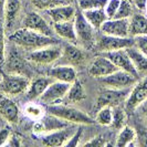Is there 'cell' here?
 <instances>
[{
    "mask_svg": "<svg viewBox=\"0 0 147 147\" xmlns=\"http://www.w3.org/2000/svg\"><path fill=\"white\" fill-rule=\"evenodd\" d=\"M74 27L78 41L84 48H91L95 45V31L96 30L88 23V21L83 16V12H76L74 19Z\"/></svg>",
    "mask_w": 147,
    "mask_h": 147,
    "instance_id": "cell-5",
    "label": "cell"
},
{
    "mask_svg": "<svg viewBox=\"0 0 147 147\" xmlns=\"http://www.w3.org/2000/svg\"><path fill=\"white\" fill-rule=\"evenodd\" d=\"M48 113L65 121L67 123H73L79 125H92L96 121L84 112L70 106L69 104H53L47 106Z\"/></svg>",
    "mask_w": 147,
    "mask_h": 147,
    "instance_id": "cell-2",
    "label": "cell"
},
{
    "mask_svg": "<svg viewBox=\"0 0 147 147\" xmlns=\"http://www.w3.org/2000/svg\"><path fill=\"white\" fill-rule=\"evenodd\" d=\"M21 10L20 0H6L3 15H5V24L7 29H11Z\"/></svg>",
    "mask_w": 147,
    "mask_h": 147,
    "instance_id": "cell-21",
    "label": "cell"
},
{
    "mask_svg": "<svg viewBox=\"0 0 147 147\" xmlns=\"http://www.w3.org/2000/svg\"><path fill=\"white\" fill-rule=\"evenodd\" d=\"M53 81L54 80L50 76H40V78L34 79L32 82H30L29 88L26 93L27 100H29V101L38 100Z\"/></svg>",
    "mask_w": 147,
    "mask_h": 147,
    "instance_id": "cell-18",
    "label": "cell"
},
{
    "mask_svg": "<svg viewBox=\"0 0 147 147\" xmlns=\"http://www.w3.org/2000/svg\"><path fill=\"white\" fill-rule=\"evenodd\" d=\"M48 76L52 78L54 81L65 82V83H73L76 78V71L72 65L64 64V65H57L51 67L48 71Z\"/></svg>",
    "mask_w": 147,
    "mask_h": 147,
    "instance_id": "cell-17",
    "label": "cell"
},
{
    "mask_svg": "<svg viewBox=\"0 0 147 147\" xmlns=\"http://www.w3.org/2000/svg\"><path fill=\"white\" fill-rule=\"evenodd\" d=\"M135 140H136V131H134L133 128L125 125L124 127H122L119 129L117 138H116V142H115V146H131Z\"/></svg>",
    "mask_w": 147,
    "mask_h": 147,
    "instance_id": "cell-28",
    "label": "cell"
},
{
    "mask_svg": "<svg viewBox=\"0 0 147 147\" xmlns=\"http://www.w3.org/2000/svg\"><path fill=\"white\" fill-rule=\"evenodd\" d=\"M23 28L33 30L36 32L42 33L44 36H49V37H52V34H53L52 28L49 26V23L38 12H34V11L27 13L24 20H23Z\"/></svg>",
    "mask_w": 147,
    "mask_h": 147,
    "instance_id": "cell-14",
    "label": "cell"
},
{
    "mask_svg": "<svg viewBox=\"0 0 147 147\" xmlns=\"http://www.w3.org/2000/svg\"><path fill=\"white\" fill-rule=\"evenodd\" d=\"M134 41H135V47L147 57V34L136 36L134 37Z\"/></svg>",
    "mask_w": 147,
    "mask_h": 147,
    "instance_id": "cell-36",
    "label": "cell"
},
{
    "mask_svg": "<svg viewBox=\"0 0 147 147\" xmlns=\"http://www.w3.org/2000/svg\"><path fill=\"white\" fill-rule=\"evenodd\" d=\"M147 98V76L142 81L135 83L125 101V109L129 112L138 109L140 104Z\"/></svg>",
    "mask_w": 147,
    "mask_h": 147,
    "instance_id": "cell-10",
    "label": "cell"
},
{
    "mask_svg": "<svg viewBox=\"0 0 147 147\" xmlns=\"http://www.w3.org/2000/svg\"><path fill=\"white\" fill-rule=\"evenodd\" d=\"M101 83L104 84L106 88H129L136 83L137 76L133 75V74L128 73L123 70H117L112 74L101 78Z\"/></svg>",
    "mask_w": 147,
    "mask_h": 147,
    "instance_id": "cell-9",
    "label": "cell"
},
{
    "mask_svg": "<svg viewBox=\"0 0 147 147\" xmlns=\"http://www.w3.org/2000/svg\"><path fill=\"white\" fill-rule=\"evenodd\" d=\"M85 97H86V94L82 83L79 80H75L73 83H71V86L63 101L65 102V104H74L83 101Z\"/></svg>",
    "mask_w": 147,
    "mask_h": 147,
    "instance_id": "cell-25",
    "label": "cell"
},
{
    "mask_svg": "<svg viewBox=\"0 0 147 147\" xmlns=\"http://www.w3.org/2000/svg\"><path fill=\"white\" fill-rule=\"evenodd\" d=\"M47 13L51 18L52 21L57 23V22L73 21L76 16V10L73 6L65 3L47 10Z\"/></svg>",
    "mask_w": 147,
    "mask_h": 147,
    "instance_id": "cell-16",
    "label": "cell"
},
{
    "mask_svg": "<svg viewBox=\"0 0 147 147\" xmlns=\"http://www.w3.org/2000/svg\"><path fill=\"white\" fill-rule=\"evenodd\" d=\"M131 88H132L118 90V88H106L101 90L96 101L95 109L100 110L104 106L115 107V106H119L122 103H125L126 98L131 92Z\"/></svg>",
    "mask_w": 147,
    "mask_h": 147,
    "instance_id": "cell-4",
    "label": "cell"
},
{
    "mask_svg": "<svg viewBox=\"0 0 147 147\" xmlns=\"http://www.w3.org/2000/svg\"><path fill=\"white\" fill-rule=\"evenodd\" d=\"M128 57L132 60V63L134 64L137 73H146L147 72V57L140 52L135 45L129 47V48H126L125 49Z\"/></svg>",
    "mask_w": 147,
    "mask_h": 147,
    "instance_id": "cell-23",
    "label": "cell"
},
{
    "mask_svg": "<svg viewBox=\"0 0 147 147\" xmlns=\"http://www.w3.org/2000/svg\"><path fill=\"white\" fill-rule=\"evenodd\" d=\"M133 45H135L134 38L114 37V36H107L103 33L95 41V49L101 53L122 50V49H126Z\"/></svg>",
    "mask_w": 147,
    "mask_h": 147,
    "instance_id": "cell-6",
    "label": "cell"
},
{
    "mask_svg": "<svg viewBox=\"0 0 147 147\" xmlns=\"http://www.w3.org/2000/svg\"><path fill=\"white\" fill-rule=\"evenodd\" d=\"M66 1H70V0H66Z\"/></svg>",
    "mask_w": 147,
    "mask_h": 147,
    "instance_id": "cell-47",
    "label": "cell"
},
{
    "mask_svg": "<svg viewBox=\"0 0 147 147\" xmlns=\"http://www.w3.org/2000/svg\"><path fill=\"white\" fill-rule=\"evenodd\" d=\"M82 12H83V16L85 17V19L88 21V23H90L95 30H100V28L102 27V24L109 19L106 13H105L104 8L84 10V11H82Z\"/></svg>",
    "mask_w": 147,
    "mask_h": 147,
    "instance_id": "cell-24",
    "label": "cell"
},
{
    "mask_svg": "<svg viewBox=\"0 0 147 147\" xmlns=\"http://www.w3.org/2000/svg\"><path fill=\"white\" fill-rule=\"evenodd\" d=\"M31 3L40 10H49L51 8L58 7L61 5H65L67 3L66 0H30Z\"/></svg>",
    "mask_w": 147,
    "mask_h": 147,
    "instance_id": "cell-32",
    "label": "cell"
},
{
    "mask_svg": "<svg viewBox=\"0 0 147 147\" xmlns=\"http://www.w3.org/2000/svg\"><path fill=\"white\" fill-rule=\"evenodd\" d=\"M61 55H62V47L59 44H52L34 51H30L27 58L33 63L47 65L59 60Z\"/></svg>",
    "mask_w": 147,
    "mask_h": 147,
    "instance_id": "cell-7",
    "label": "cell"
},
{
    "mask_svg": "<svg viewBox=\"0 0 147 147\" xmlns=\"http://www.w3.org/2000/svg\"><path fill=\"white\" fill-rule=\"evenodd\" d=\"M70 86H71V83L53 81L38 100L42 104L47 105V106L48 105H53V104H58L61 101L64 100Z\"/></svg>",
    "mask_w": 147,
    "mask_h": 147,
    "instance_id": "cell-8",
    "label": "cell"
},
{
    "mask_svg": "<svg viewBox=\"0 0 147 147\" xmlns=\"http://www.w3.org/2000/svg\"><path fill=\"white\" fill-rule=\"evenodd\" d=\"M75 132L72 128L63 127L61 129H57L53 132L43 134L42 143L45 146H65L66 142L70 140V137Z\"/></svg>",
    "mask_w": 147,
    "mask_h": 147,
    "instance_id": "cell-15",
    "label": "cell"
},
{
    "mask_svg": "<svg viewBox=\"0 0 147 147\" xmlns=\"http://www.w3.org/2000/svg\"><path fill=\"white\" fill-rule=\"evenodd\" d=\"M41 125H42V131H43V134L45 133H50L53 132V131H57V129H61L63 127L66 126L65 121L61 119V118L57 117L54 115H52L49 113V115H45V116H42V117L39 119Z\"/></svg>",
    "mask_w": 147,
    "mask_h": 147,
    "instance_id": "cell-27",
    "label": "cell"
},
{
    "mask_svg": "<svg viewBox=\"0 0 147 147\" xmlns=\"http://www.w3.org/2000/svg\"><path fill=\"white\" fill-rule=\"evenodd\" d=\"M126 124V113L119 106H115L113 107V122L111 127L116 128V129H121L122 127H124Z\"/></svg>",
    "mask_w": 147,
    "mask_h": 147,
    "instance_id": "cell-31",
    "label": "cell"
},
{
    "mask_svg": "<svg viewBox=\"0 0 147 147\" xmlns=\"http://www.w3.org/2000/svg\"><path fill=\"white\" fill-rule=\"evenodd\" d=\"M136 142L137 145L147 147V129L140 128L136 132Z\"/></svg>",
    "mask_w": 147,
    "mask_h": 147,
    "instance_id": "cell-40",
    "label": "cell"
},
{
    "mask_svg": "<svg viewBox=\"0 0 147 147\" xmlns=\"http://www.w3.org/2000/svg\"><path fill=\"white\" fill-rule=\"evenodd\" d=\"M8 146H12V147H19L21 146V140L19 136H16V135H11L10 138L7 143Z\"/></svg>",
    "mask_w": 147,
    "mask_h": 147,
    "instance_id": "cell-42",
    "label": "cell"
},
{
    "mask_svg": "<svg viewBox=\"0 0 147 147\" xmlns=\"http://www.w3.org/2000/svg\"><path fill=\"white\" fill-rule=\"evenodd\" d=\"M82 134H83V129L79 128L73 133V135L70 137V140L66 142L65 146H79V143L82 137Z\"/></svg>",
    "mask_w": 147,
    "mask_h": 147,
    "instance_id": "cell-39",
    "label": "cell"
},
{
    "mask_svg": "<svg viewBox=\"0 0 147 147\" xmlns=\"http://www.w3.org/2000/svg\"><path fill=\"white\" fill-rule=\"evenodd\" d=\"M140 109V111H142V113L144 114V116L147 118V98L143 102V103L140 104V106H138Z\"/></svg>",
    "mask_w": 147,
    "mask_h": 147,
    "instance_id": "cell-44",
    "label": "cell"
},
{
    "mask_svg": "<svg viewBox=\"0 0 147 147\" xmlns=\"http://www.w3.org/2000/svg\"><path fill=\"white\" fill-rule=\"evenodd\" d=\"M0 115L9 124H17L19 121V107L8 97H0Z\"/></svg>",
    "mask_w": 147,
    "mask_h": 147,
    "instance_id": "cell-19",
    "label": "cell"
},
{
    "mask_svg": "<svg viewBox=\"0 0 147 147\" xmlns=\"http://www.w3.org/2000/svg\"><path fill=\"white\" fill-rule=\"evenodd\" d=\"M5 3H6V0H0V11H3Z\"/></svg>",
    "mask_w": 147,
    "mask_h": 147,
    "instance_id": "cell-45",
    "label": "cell"
},
{
    "mask_svg": "<svg viewBox=\"0 0 147 147\" xmlns=\"http://www.w3.org/2000/svg\"><path fill=\"white\" fill-rule=\"evenodd\" d=\"M6 42H5V26L0 21V64L5 62V53H6Z\"/></svg>",
    "mask_w": 147,
    "mask_h": 147,
    "instance_id": "cell-37",
    "label": "cell"
},
{
    "mask_svg": "<svg viewBox=\"0 0 147 147\" xmlns=\"http://www.w3.org/2000/svg\"><path fill=\"white\" fill-rule=\"evenodd\" d=\"M61 58H64L70 65H78L84 62L85 54L80 48H78L74 43L70 42V43H66L62 48Z\"/></svg>",
    "mask_w": 147,
    "mask_h": 147,
    "instance_id": "cell-20",
    "label": "cell"
},
{
    "mask_svg": "<svg viewBox=\"0 0 147 147\" xmlns=\"http://www.w3.org/2000/svg\"><path fill=\"white\" fill-rule=\"evenodd\" d=\"M119 3H121V0H107L106 5L104 7V10H105V13L109 19L114 18V16L119 7Z\"/></svg>",
    "mask_w": 147,
    "mask_h": 147,
    "instance_id": "cell-35",
    "label": "cell"
},
{
    "mask_svg": "<svg viewBox=\"0 0 147 147\" xmlns=\"http://www.w3.org/2000/svg\"><path fill=\"white\" fill-rule=\"evenodd\" d=\"M30 80L20 74H5L0 80V93L7 96L19 95L29 88Z\"/></svg>",
    "mask_w": 147,
    "mask_h": 147,
    "instance_id": "cell-3",
    "label": "cell"
},
{
    "mask_svg": "<svg viewBox=\"0 0 147 147\" xmlns=\"http://www.w3.org/2000/svg\"><path fill=\"white\" fill-rule=\"evenodd\" d=\"M103 34L125 38L129 36V19H107L100 28Z\"/></svg>",
    "mask_w": 147,
    "mask_h": 147,
    "instance_id": "cell-11",
    "label": "cell"
},
{
    "mask_svg": "<svg viewBox=\"0 0 147 147\" xmlns=\"http://www.w3.org/2000/svg\"><path fill=\"white\" fill-rule=\"evenodd\" d=\"M106 145H109V144L106 143V138L104 137L103 135L95 136V137H93L91 140H88V142H86L84 144V146H96V147H103V146H106Z\"/></svg>",
    "mask_w": 147,
    "mask_h": 147,
    "instance_id": "cell-38",
    "label": "cell"
},
{
    "mask_svg": "<svg viewBox=\"0 0 147 147\" xmlns=\"http://www.w3.org/2000/svg\"><path fill=\"white\" fill-rule=\"evenodd\" d=\"M11 136V132L9 127H3L0 129V146L7 145L8 140Z\"/></svg>",
    "mask_w": 147,
    "mask_h": 147,
    "instance_id": "cell-41",
    "label": "cell"
},
{
    "mask_svg": "<svg viewBox=\"0 0 147 147\" xmlns=\"http://www.w3.org/2000/svg\"><path fill=\"white\" fill-rule=\"evenodd\" d=\"M117 70L118 69L116 67V65L110 59H107L105 55H101L95 58V60L91 63V65L88 67V73L93 78L101 79L110 75Z\"/></svg>",
    "mask_w": 147,
    "mask_h": 147,
    "instance_id": "cell-13",
    "label": "cell"
},
{
    "mask_svg": "<svg viewBox=\"0 0 147 147\" xmlns=\"http://www.w3.org/2000/svg\"><path fill=\"white\" fill-rule=\"evenodd\" d=\"M107 0H79V8L82 11L84 10H91V9H100L104 8Z\"/></svg>",
    "mask_w": 147,
    "mask_h": 147,
    "instance_id": "cell-34",
    "label": "cell"
},
{
    "mask_svg": "<svg viewBox=\"0 0 147 147\" xmlns=\"http://www.w3.org/2000/svg\"><path fill=\"white\" fill-rule=\"evenodd\" d=\"M103 55H105L107 59H110L116 65L118 70H123V71H126L128 73L135 75V76H138V73H137L134 64L132 63V60L128 57L125 49L105 52V53H103Z\"/></svg>",
    "mask_w": 147,
    "mask_h": 147,
    "instance_id": "cell-12",
    "label": "cell"
},
{
    "mask_svg": "<svg viewBox=\"0 0 147 147\" xmlns=\"http://www.w3.org/2000/svg\"><path fill=\"white\" fill-rule=\"evenodd\" d=\"M133 5H135V7L140 10H145L146 9L147 0H132Z\"/></svg>",
    "mask_w": 147,
    "mask_h": 147,
    "instance_id": "cell-43",
    "label": "cell"
},
{
    "mask_svg": "<svg viewBox=\"0 0 147 147\" xmlns=\"http://www.w3.org/2000/svg\"><path fill=\"white\" fill-rule=\"evenodd\" d=\"M129 34L132 37L147 34V17L133 15L129 18Z\"/></svg>",
    "mask_w": 147,
    "mask_h": 147,
    "instance_id": "cell-26",
    "label": "cell"
},
{
    "mask_svg": "<svg viewBox=\"0 0 147 147\" xmlns=\"http://www.w3.org/2000/svg\"><path fill=\"white\" fill-rule=\"evenodd\" d=\"M95 121L97 124L102 126H111L113 122V107L104 106L97 110Z\"/></svg>",
    "mask_w": 147,
    "mask_h": 147,
    "instance_id": "cell-29",
    "label": "cell"
},
{
    "mask_svg": "<svg viewBox=\"0 0 147 147\" xmlns=\"http://www.w3.org/2000/svg\"><path fill=\"white\" fill-rule=\"evenodd\" d=\"M53 31L59 36L60 38L64 39L69 42L75 43L78 42V38L75 33V27L73 21H64V22H57L53 24Z\"/></svg>",
    "mask_w": 147,
    "mask_h": 147,
    "instance_id": "cell-22",
    "label": "cell"
},
{
    "mask_svg": "<svg viewBox=\"0 0 147 147\" xmlns=\"http://www.w3.org/2000/svg\"><path fill=\"white\" fill-rule=\"evenodd\" d=\"M24 113L32 119H40L43 116L44 110L41 105L37 103H29L26 105L24 107Z\"/></svg>",
    "mask_w": 147,
    "mask_h": 147,
    "instance_id": "cell-33",
    "label": "cell"
},
{
    "mask_svg": "<svg viewBox=\"0 0 147 147\" xmlns=\"http://www.w3.org/2000/svg\"><path fill=\"white\" fill-rule=\"evenodd\" d=\"M145 10H146V12H147V3H146V9H145Z\"/></svg>",
    "mask_w": 147,
    "mask_h": 147,
    "instance_id": "cell-46",
    "label": "cell"
},
{
    "mask_svg": "<svg viewBox=\"0 0 147 147\" xmlns=\"http://www.w3.org/2000/svg\"><path fill=\"white\" fill-rule=\"evenodd\" d=\"M9 40L17 44L18 47H21L28 51H34L43 47L58 44V41L53 37L44 36L42 33L27 28H22L15 31L12 34L9 36Z\"/></svg>",
    "mask_w": 147,
    "mask_h": 147,
    "instance_id": "cell-1",
    "label": "cell"
},
{
    "mask_svg": "<svg viewBox=\"0 0 147 147\" xmlns=\"http://www.w3.org/2000/svg\"><path fill=\"white\" fill-rule=\"evenodd\" d=\"M133 16L132 0H121L119 7L114 16L115 19H129Z\"/></svg>",
    "mask_w": 147,
    "mask_h": 147,
    "instance_id": "cell-30",
    "label": "cell"
}]
</instances>
